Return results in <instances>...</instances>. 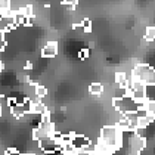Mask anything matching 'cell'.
<instances>
[{"label":"cell","instance_id":"obj_1","mask_svg":"<svg viewBox=\"0 0 155 155\" xmlns=\"http://www.w3.org/2000/svg\"><path fill=\"white\" fill-rule=\"evenodd\" d=\"M121 134L123 131L118 129V126H105L101 130V145L108 148L112 154L117 151L121 145Z\"/></svg>","mask_w":155,"mask_h":155},{"label":"cell","instance_id":"obj_2","mask_svg":"<svg viewBox=\"0 0 155 155\" xmlns=\"http://www.w3.org/2000/svg\"><path fill=\"white\" fill-rule=\"evenodd\" d=\"M131 81H137L145 86H155V68L149 65H137L131 70Z\"/></svg>","mask_w":155,"mask_h":155},{"label":"cell","instance_id":"obj_3","mask_svg":"<svg viewBox=\"0 0 155 155\" xmlns=\"http://www.w3.org/2000/svg\"><path fill=\"white\" fill-rule=\"evenodd\" d=\"M145 102L140 104V102L134 101L131 96H124L120 99H114V107L121 112V115H126V114H136L140 108H143Z\"/></svg>","mask_w":155,"mask_h":155},{"label":"cell","instance_id":"obj_4","mask_svg":"<svg viewBox=\"0 0 155 155\" xmlns=\"http://www.w3.org/2000/svg\"><path fill=\"white\" fill-rule=\"evenodd\" d=\"M40 148L46 152V154H56L58 151H62V146H61L59 140L53 139V137H46L43 140H40Z\"/></svg>","mask_w":155,"mask_h":155},{"label":"cell","instance_id":"obj_5","mask_svg":"<svg viewBox=\"0 0 155 155\" xmlns=\"http://www.w3.org/2000/svg\"><path fill=\"white\" fill-rule=\"evenodd\" d=\"M129 93H130V96L134 101H137L140 104H143L146 101L145 99V84H142V83L131 81V86L129 87Z\"/></svg>","mask_w":155,"mask_h":155},{"label":"cell","instance_id":"obj_6","mask_svg":"<svg viewBox=\"0 0 155 155\" xmlns=\"http://www.w3.org/2000/svg\"><path fill=\"white\" fill-rule=\"evenodd\" d=\"M71 146L75 151H84V149H89L92 145L90 140L86 137V136H80V134H72L71 139Z\"/></svg>","mask_w":155,"mask_h":155},{"label":"cell","instance_id":"obj_7","mask_svg":"<svg viewBox=\"0 0 155 155\" xmlns=\"http://www.w3.org/2000/svg\"><path fill=\"white\" fill-rule=\"evenodd\" d=\"M13 27H15L13 13H0V31L6 33L8 30H11Z\"/></svg>","mask_w":155,"mask_h":155},{"label":"cell","instance_id":"obj_8","mask_svg":"<svg viewBox=\"0 0 155 155\" xmlns=\"http://www.w3.org/2000/svg\"><path fill=\"white\" fill-rule=\"evenodd\" d=\"M58 55V43L56 41H49L41 49V56L43 58H55Z\"/></svg>","mask_w":155,"mask_h":155},{"label":"cell","instance_id":"obj_9","mask_svg":"<svg viewBox=\"0 0 155 155\" xmlns=\"http://www.w3.org/2000/svg\"><path fill=\"white\" fill-rule=\"evenodd\" d=\"M48 109L45 107V104L40 101V99H31V112L30 114H37V115H43L46 114Z\"/></svg>","mask_w":155,"mask_h":155},{"label":"cell","instance_id":"obj_10","mask_svg":"<svg viewBox=\"0 0 155 155\" xmlns=\"http://www.w3.org/2000/svg\"><path fill=\"white\" fill-rule=\"evenodd\" d=\"M89 92H90V95L93 96H101L104 93V86L101 83H92L90 87H89Z\"/></svg>","mask_w":155,"mask_h":155},{"label":"cell","instance_id":"obj_11","mask_svg":"<svg viewBox=\"0 0 155 155\" xmlns=\"http://www.w3.org/2000/svg\"><path fill=\"white\" fill-rule=\"evenodd\" d=\"M143 109L146 111L148 115H151V117L155 118V102L154 101H146L145 105H143Z\"/></svg>","mask_w":155,"mask_h":155},{"label":"cell","instance_id":"obj_12","mask_svg":"<svg viewBox=\"0 0 155 155\" xmlns=\"http://www.w3.org/2000/svg\"><path fill=\"white\" fill-rule=\"evenodd\" d=\"M145 99L155 102V86H145Z\"/></svg>","mask_w":155,"mask_h":155},{"label":"cell","instance_id":"obj_13","mask_svg":"<svg viewBox=\"0 0 155 155\" xmlns=\"http://www.w3.org/2000/svg\"><path fill=\"white\" fill-rule=\"evenodd\" d=\"M34 95H36L37 99H41V97H45V96L48 95V89H46L45 86L36 84V86H34Z\"/></svg>","mask_w":155,"mask_h":155},{"label":"cell","instance_id":"obj_14","mask_svg":"<svg viewBox=\"0 0 155 155\" xmlns=\"http://www.w3.org/2000/svg\"><path fill=\"white\" fill-rule=\"evenodd\" d=\"M145 38L148 41H155V27H148L145 31Z\"/></svg>","mask_w":155,"mask_h":155},{"label":"cell","instance_id":"obj_15","mask_svg":"<svg viewBox=\"0 0 155 155\" xmlns=\"http://www.w3.org/2000/svg\"><path fill=\"white\" fill-rule=\"evenodd\" d=\"M81 28H83L86 33H90L92 31V21L89 19V18H86L81 21Z\"/></svg>","mask_w":155,"mask_h":155},{"label":"cell","instance_id":"obj_16","mask_svg":"<svg viewBox=\"0 0 155 155\" xmlns=\"http://www.w3.org/2000/svg\"><path fill=\"white\" fill-rule=\"evenodd\" d=\"M11 8V0H0V12H6Z\"/></svg>","mask_w":155,"mask_h":155},{"label":"cell","instance_id":"obj_17","mask_svg":"<svg viewBox=\"0 0 155 155\" xmlns=\"http://www.w3.org/2000/svg\"><path fill=\"white\" fill-rule=\"evenodd\" d=\"M5 48H6V37L3 31H0V50H5Z\"/></svg>","mask_w":155,"mask_h":155},{"label":"cell","instance_id":"obj_18","mask_svg":"<svg viewBox=\"0 0 155 155\" xmlns=\"http://www.w3.org/2000/svg\"><path fill=\"white\" fill-rule=\"evenodd\" d=\"M77 3H78L77 0H64V2H62V5H65V6H70V8H74Z\"/></svg>","mask_w":155,"mask_h":155},{"label":"cell","instance_id":"obj_19","mask_svg":"<svg viewBox=\"0 0 155 155\" xmlns=\"http://www.w3.org/2000/svg\"><path fill=\"white\" fill-rule=\"evenodd\" d=\"M89 49H83L81 52H80V59H87L89 58Z\"/></svg>","mask_w":155,"mask_h":155},{"label":"cell","instance_id":"obj_20","mask_svg":"<svg viewBox=\"0 0 155 155\" xmlns=\"http://www.w3.org/2000/svg\"><path fill=\"white\" fill-rule=\"evenodd\" d=\"M21 152H18L16 149H13V148H11V149H8L6 152H5V155H19Z\"/></svg>","mask_w":155,"mask_h":155},{"label":"cell","instance_id":"obj_21","mask_svg":"<svg viewBox=\"0 0 155 155\" xmlns=\"http://www.w3.org/2000/svg\"><path fill=\"white\" fill-rule=\"evenodd\" d=\"M3 68H5V65H3V62H0V72L3 71Z\"/></svg>","mask_w":155,"mask_h":155},{"label":"cell","instance_id":"obj_22","mask_svg":"<svg viewBox=\"0 0 155 155\" xmlns=\"http://www.w3.org/2000/svg\"><path fill=\"white\" fill-rule=\"evenodd\" d=\"M19 155H34V154H19Z\"/></svg>","mask_w":155,"mask_h":155},{"label":"cell","instance_id":"obj_23","mask_svg":"<svg viewBox=\"0 0 155 155\" xmlns=\"http://www.w3.org/2000/svg\"><path fill=\"white\" fill-rule=\"evenodd\" d=\"M0 115H2V105H0Z\"/></svg>","mask_w":155,"mask_h":155}]
</instances>
